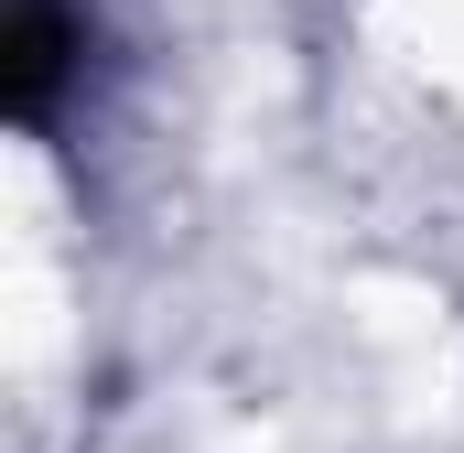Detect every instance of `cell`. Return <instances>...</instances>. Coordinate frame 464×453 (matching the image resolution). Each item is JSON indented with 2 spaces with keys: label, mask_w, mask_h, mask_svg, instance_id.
Wrapping results in <instances>:
<instances>
[{
  "label": "cell",
  "mask_w": 464,
  "mask_h": 453,
  "mask_svg": "<svg viewBox=\"0 0 464 453\" xmlns=\"http://www.w3.org/2000/svg\"><path fill=\"white\" fill-rule=\"evenodd\" d=\"M76 11L65 0H11V54H0V87L22 119H54V87L76 76Z\"/></svg>",
  "instance_id": "obj_1"
}]
</instances>
